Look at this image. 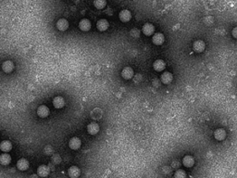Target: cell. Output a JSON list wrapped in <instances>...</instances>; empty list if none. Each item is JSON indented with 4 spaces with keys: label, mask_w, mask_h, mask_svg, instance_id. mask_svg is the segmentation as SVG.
<instances>
[{
    "label": "cell",
    "mask_w": 237,
    "mask_h": 178,
    "mask_svg": "<svg viewBox=\"0 0 237 178\" xmlns=\"http://www.w3.org/2000/svg\"><path fill=\"white\" fill-rule=\"evenodd\" d=\"M91 22L88 19H82L79 23V28L82 32H88L91 29Z\"/></svg>",
    "instance_id": "cell-4"
},
{
    "label": "cell",
    "mask_w": 237,
    "mask_h": 178,
    "mask_svg": "<svg viewBox=\"0 0 237 178\" xmlns=\"http://www.w3.org/2000/svg\"><path fill=\"white\" fill-rule=\"evenodd\" d=\"M152 42L157 45V46H160L164 43V35L161 33H156L153 34L152 37Z\"/></svg>",
    "instance_id": "cell-7"
},
{
    "label": "cell",
    "mask_w": 237,
    "mask_h": 178,
    "mask_svg": "<svg viewBox=\"0 0 237 178\" xmlns=\"http://www.w3.org/2000/svg\"><path fill=\"white\" fill-rule=\"evenodd\" d=\"M99 125L96 123H91L87 125V132L92 135H96L99 132Z\"/></svg>",
    "instance_id": "cell-12"
},
{
    "label": "cell",
    "mask_w": 237,
    "mask_h": 178,
    "mask_svg": "<svg viewBox=\"0 0 237 178\" xmlns=\"http://www.w3.org/2000/svg\"><path fill=\"white\" fill-rule=\"evenodd\" d=\"M17 167L19 170L21 171H25L29 168V161L27 160L26 159H20L18 161H17Z\"/></svg>",
    "instance_id": "cell-15"
},
{
    "label": "cell",
    "mask_w": 237,
    "mask_h": 178,
    "mask_svg": "<svg viewBox=\"0 0 237 178\" xmlns=\"http://www.w3.org/2000/svg\"><path fill=\"white\" fill-rule=\"evenodd\" d=\"M11 161V157L7 153H4L0 156V162L2 165H8Z\"/></svg>",
    "instance_id": "cell-22"
},
{
    "label": "cell",
    "mask_w": 237,
    "mask_h": 178,
    "mask_svg": "<svg viewBox=\"0 0 237 178\" xmlns=\"http://www.w3.org/2000/svg\"><path fill=\"white\" fill-rule=\"evenodd\" d=\"M120 20L123 23H128L132 19V13L128 9H122L119 14Z\"/></svg>",
    "instance_id": "cell-2"
},
{
    "label": "cell",
    "mask_w": 237,
    "mask_h": 178,
    "mask_svg": "<svg viewBox=\"0 0 237 178\" xmlns=\"http://www.w3.org/2000/svg\"><path fill=\"white\" fill-rule=\"evenodd\" d=\"M2 69H3V71H4L5 73L9 74V73H11V72L13 71V69H14V63H13L11 60H6V61H4L3 64H2Z\"/></svg>",
    "instance_id": "cell-10"
},
{
    "label": "cell",
    "mask_w": 237,
    "mask_h": 178,
    "mask_svg": "<svg viewBox=\"0 0 237 178\" xmlns=\"http://www.w3.org/2000/svg\"><path fill=\"white\" fill-rule=\"evenodd\" d=\"M214 136H215V138H216L217 140H219V141L224 140L225 137H226V132H225L224 129H221V128L217 129V130L215 131V133H214Z\"/></svg>",
    "instance_id": "cell-16"
},
{
    "label": "cell",
    "mask_w": 237,
    "mask_h": 178,
    "mask_svg": "<svg viewBox=\"0 0 237 178\" xmlns=\"http://www.w3.org/2000/svg\"><path fill=\"white\" fill-rule=\"evenodd\" d=\"M193 48H194V50L195 51V52H197V53L203 52L204 49H205V43H204V41H202V40H196V41H195L194 44H193Z\"/></svg>",
    "instance_id": "cell-6"
},
{
    "label": "cell",
    "mask_w": 237,
    "mask_h": 178,
    "mask_svg": "<svg viewBox=\"0 0 237 178\" xmlns=\"http://www.w3.org/2000/svg\"><path fill=\"white\" fill-rule=\"evenodd\" d=\"M49 172H50V170H49L48 166H47V165H41V166H39L38 169H37V174H38L41 177H46V176H47V175H49Z\"/></svg>",
    "instance_id": "cell-14"
},
{
    "label": "cell",
    "mask_w": 237,
    "mask_h": 178,
    "mask_svg": "<svg viewBox=\"0 0 237 178\" xmlns=\"http://www.w3.org/2000/svg\"><path fill=\"white\" fill-rule=\"evenodd\" d=\"M142 32H143V33H144L145 35H151V34H153L154 32H155V27H154L153 24L147 23H146L145 25L143 26Z\"/></svg>",
    "instance_id": "cell-5"
},
{
    "label": "cell",
    "mask_w": 237,
    "mask_h": 178,
    "mask_svg": "<svg viewBox=\"0 0 237 178\" xmlns=\"http://www.w3.org/2000/svg\"><path fill=\"white\" fill-rule=\"evenodd\" d=\"M153 67H154V70L157 71V72H162L165 67H166V63L162 60V59H158L156 60L154 63H153Z\"/></svg>",
    "instance_id": "cell-18"
},
{
    "label": "cell",
    "mask_w": 237,
    "mask_h": 178,
    "mask_svg": "<svg viewBox=\"0 0 237 178\" xmlns=\"http://www.w3.org/2000/svg\"><path fill=\"white\" fill-rule=\"evenodd\" d=\"M37 115L41 118H46L49 115V109L46 105H41L37 109Z\"/></svg>",
    "instance_id": "cell-3"
},
{
    "label": "cell",
    "mask_w": 237,
    "mask_h": 178,
    "mask_svg": "<svg viewBox=\"0 0 237 178\" xmlns=\"http://www.w3.org/2000/svg\"><path fill=\"white\" fill-rule=\"evenodd\" d=\"M174 177L175 178H186V174H185V171H183V170H178V171H176V172H175Z\"/></svg>",
    "instance_id": "cell-24"
},
{
    "label": "cell",
    "mask_w": 237,
    "mask_h": 178,
    "mask_svg": "<svg viewBox=\"0 0 237 178\" xmlns=\"http://www.w3.org/2000/svg\"><path fill=\"white\" fill-rule=\"evenodd\" d=\"M172 79H173V76L169 72H166L164 73L162 75H161V82L164 84H169L172 82Z\"/></svg>",
    "instance_id": "cell-20"
},
{
    "label": "cell",
    "mask_w": 237,
    "mask_h": 178,
    "mask_svg": "<svg viewBox=\"0 0 237 178\" xmlns=\"http://www.w3.org/2000/svg\"><path fill=\"white\" fill-rule=\"evenodd\" d=\"M183 163H184V165H185V167L190 168V167H192L195 164V160H194V158L192 156L188 155V156H185V158L183 159Z\"/></svg>",
    "instance_id": "cell-21"
},
{
    "label": "cell",
    "mask_w": 237,
    "mask_h": 178,
    "mask_svg": "<svg viewBox=\"0 0 237 178\" xmlns=\"http://www.w3.org/2000/svg\"><path fill=\"white\" fill-rule=\"evenodd\" d=\"M232 33H233V36H234L235 38H236L237 39V27H235V28L233 29V32H232Z\"/></svg>",
    "instance_id": "cell-25"
},
{
    "label": "cell",
    "mask_w": 237,
    "mask_h": 178,
    "mask_svg": "<svg viewBox=\"0 0 237 178\" xmlns=\"http://www.w3.org/2000/svg\"><path fill=\"white\" fill-rule=\"evenodd\" d=\"M94 5H95V7L96 8L102 9V8H104L106 7V2L105 0H96V1H94Z\"/></svg>",
    "instance_id": "cell-23"
},
{
    "label": "cell",
    "mask_w": 237,
    "mask_h": 178,
    "mask_svg": "<svg viewBox=\"0 0 237 178\" xmlns=\"http://www.w3.org/2000/svg\"><path fill=\"white\" fill-rule=\"evenodd\" d=\"M57 28L61 32L66 31L69 28V22L66 19H59L57 22Z\"/></svg>",
    "instance_id": "cell-11"
},
{
    "label": "cell",
    "mask_w": 237,
    "mask_h": 178,
    "mask_svg": "<svg viewBox=\"0 0 237 178\" xmlns=\"http://www.w3.org/2000/svg\"><path fill=\"white\" fill-rule=\"evenodd\" d=\"M108 22L105 20V19H101V20H99L98 22H97V23H96V27H97V29L99 30V31H101V32H105L107 30V28H108Z\"/></svg>",
    "instance_id": "cell-19"
},
{
    "label": "cell",
    "mask_w": 237,
    "mask_h": 178,
    "mask_svg": "<svg viewBox=\"0 0 237 178\" xmlns=\"http://www.w3.org/2000/svg\"><path fill=\"white\" fill-rule=\"evenodd\" d=\"M68 174L71 178H78L81 175V170L77 166H72L69 168Z\"/></svg>",
    "instance_id": "cell-9"
},
{
    "label": "cell",
    "mask_w": 237,
    "mask_h": 178,
    "mask_svg": "<svg viewBox=\"0 0 237 178\" xmlns=\"http://www.w3.org/2000/svg\"><path fill=\"white\" fill-rule=\"evenodd\" d=\"M81 145V141L77 136H74V137L71 138V140L69 141V147H70V149H72L73 150H76L80 149Z\"/></svg>",
    "instance_id": "cell-1"
},
{
    "label": "cell",
    "mask_w": 237,
    "mask_h": 178,
    "mask_svg": "<svg viewBox=\"0 0 237 178\" xmlns=\"http://www.w3.org/2000/svg\"><path fill=\"white\" fill-rule=\"evenodd\" d=\"M53 106L56 109H61L65 106V99L62 97H56L53 99Z\"/></svg>",
    "instance_id": "cell-13"
},
{
    "label": "cell",
    "mask_w": 237,
    "mask_h": 178,
    "mask_svg": "<svg viewBox=\"0 0 237 178\" xmlns=\"http://www.w3.org/2000/svg\"><path fill=\"white\" fill-rule=\"evenodd\" d=\"M12 149V144L10 143V141L8 140H4L1 142L0 144V150L3 151V152H8L10 151Z\"/></svg>",
    "instance_id": "cell-17"
},
{
    "label": "cell",
    "mask_w": 237,
    "mask_h": 178,
    "mask_svg": "<svg viewBox=\"0 0 237 178\" xmlns=\"http://www.w3.org/2000/svg\"><path fill=\"white\" fill-rule=\"evenodd\" d=\"M133 75H134V73H133V70L131 67H125L121 71V76L123 77L124 79H126V80L132 79Z\"/></svg>",
    "instance_id": "cell-8"
}]
</instances>
